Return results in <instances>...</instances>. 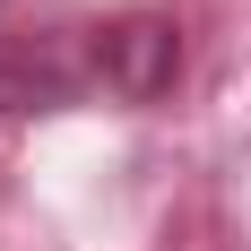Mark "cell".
Listing matches in <instances>:
<instances>
[{"mask_svg": "<svg viewBox=\"0 0 251 251\" xmlns=\"http://www.w3.org/2000/svg\"><path fill=\"white\" fill-rule=\"evenodd\" d=\"M0 9H9V0H0Z\"/></svg>", "mask_w": 251, "mask_h": 251, "instance_id": "cell-3", "label": "cell"}, {"mask_svg": "<svg viewBox=\"0 0 251 251\" xmlns=\"http://www.w3.org/2000/svg\"><path fill=\"white\" fill-rule=\"evenodd\" d=\"M96 87V26H35V35H0V122L18 113H70Z\"/></svg>", "mask_w": 251, "mask_h": 251, "instance_id": "cell-1", "label": "cell"}, {"mask_svg": "<svg viewBox=\"0 0 251 251\" xmlns=\"http://www.w3.org/2000/svg\"><path fill=\"white\" fill-rule=\"evenodd\" d=\"M182 78V26L165 9H122V18H96V87L122 104H156L174 96Z\"/></svg>", "mask_w": 251, "mask_h": 251, "instance_id": "cell-2", "label": "cell"}]
</instances>
